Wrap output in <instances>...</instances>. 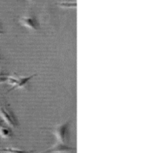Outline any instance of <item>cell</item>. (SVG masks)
Here are the masks:
<instances>
[{
    "label": "cell",
    "mask_w": 156,
    "mask_h": 153,
    "mask_svg": "<svg viewBox=\"0 0 156 153\" xmlns=\"http://www.w3.org/2000/svg\"><path fill=\"white\" fill-rule=\"evenodd\" d=\"M31 1H33V0H31Z\"/></svg>",
    "instance_id": "8fae6325"
},
{
    "label": "cell",
    "mask_w": 156,
    "mask_h": 153,
    "mask_svg": "<svg viewBox=\"0 0 156 153\" xmlns=\"http://www.w3.org/2000/svg\"><path fill=\"white\" fill-rule=\"evenodd\" d=\"M34 76H36V75L35 74L32 75V76H27V77H21V76H18L16 84H15L12 88H10V89L8 91V92H9V91H12V90L14 89H16V88H22L23 86H24V85L27 84V82H29V81H30L32 78L34 77Z\"/></svg>",
    "instance_id": "277c9868"
},
{
    "label": "cell",
    "mask_w": 156,
    "mask_h": 153,
    "mask_svg": "<svg viewBox=\"0 0 156 153\" xmlns=\"http://www.w3.org/2000/svg\"><path fill=\"white\" fill-rule=\"evenodd\" d=\"M4 34V31H3L1 25H0V34Z\"/></svg>",
    "instance_id": "ba28073f"
},
{
    "label": "cell",
    "mask_w": 156,
    "mask_h": 153,
    "mask_svg": "<svg viewBox=\"0 0 156 153\" xmlns=\"http://www.w3.org/2000/svg\"><path fill=\"white\" fill-rule=\"evenodd\" d=\"M0 152H7V153H27L26 152H24V151L19 150V149H12V148H8V149H0Z\"/></svg>",
    "instance_id": "8992f818"
},
{
    "label": "cell",
    "mask_w": 156,
    "mask_h": 153,
    "mask_svg": "<svg viewBox=\"0 0 156 153\" xmlns=\"http://www.w3.org/2000/svg\"><path fill=\"white\" fill-rule=\"evenodd\" d=\"M0 117L10 127L15 128L18 126V120L9 106L2 101H0Z\"/></svg>",
    "instance_id": "6da1fadb"
},
{
    "label": "cell",
    "mask_w": 156,
    "mask_h": 153,
    "mask_svg": "<svg viewBox=\"0 0 156 153\" xmlns=\"http://www.w3.org/2000/svg\"><path fill=\"white\" fill-rule=\"evenodd\" d=\"M69 126V123L68 122H64L60 124H58L57 126L53 128V134L56 137V140L60 142L61 143H64L66 140Z\"/></svg>",
    "instance_id": "7a4b0ae2"
},
{
    "label": "cell",
    "mask_w": 156,
    "mask_h": 153,
    "mask_svg": "<svg viewBox=\"0 0 156 153\" xmlns=\"http://www.w3.org/2000/svg\"><path fill=\"white\" fill-rule=\"evenodd\" d=\"M2 59V58H1V55H0V60H1Z\"/></svg>",
    "instance_id": "30bf717a"
},
{
    "label": "cell",
    "mask_w": 156,
    "mask_h": 153,
    "mask_svg": "<svg viewBox=\"0 0 156 153\" xmlns=\"http://www.w3.org/2000/svg\"><path fill=\"white\" fill-rule=\"evenodd\" d=\"M19 23L24 27H27L33 30H38L40 29L39 24L36 18L30 16L21 17L19 19Z\"/></svg>",
    "instance_id": "3957f363"
},
{
    "label": "cell",
    "mask_w": 156,
    "mask_h": 153,
    "mask_svg": "<svg viewBox=\"0 0 156 153\" xmlns=\"http://www.w3.org/2000/svg\"><path fill=\"white\" fill-rule=\"evenodd\" d=\"M58 5L62 8H70V9H71V8H76V2H61Z\"/></svg>",
    "instance_id": "52a82bcc"
},
{
    "label": "cell",
    "mask_w": 156,
    "mask_h": 153,
    "mask_svg": "<svg viewBox=\"0 0 156 153\" xmlns=\"http://www.w3.org/2000/svg\"><path fill=\"white\" fill-rule=\"evenodd\" d=\"M2 122H1V121H0V126H2Z\"/></svg>",
    "instance_id": "9c48e42d"
},
{
    "label": "cell",
    "mask_w": 156,
    "mask_h": 153,
    "mask_svg": "<svg viewBox=\"0 0 156 153\" xmlns=\"http://www.w3.org/2000/svg\"><path fill=\"white\" fill-rule=\"evenodd\" d=\"M12 133L9 128L5 127L3 125L0 126V137L2 138H9L12 136Z\"/></svg>",
    "instance_id": "5b68a950"
}]
</instances>
